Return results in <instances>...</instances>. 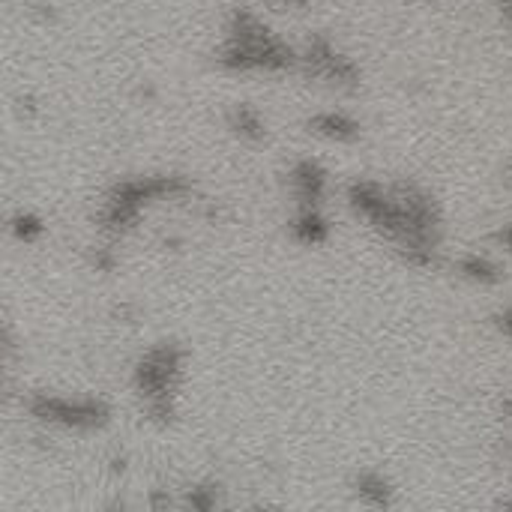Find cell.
Wrapping results in <instances>:
<instances>
[{
    "label": "cell",
    "instance_id": "obj_1",
    "mask_svg": "<svg viewBox=\"0 0 512 512\" xmlns=\"http://www.w3.org/2000/svg\"><path fill=\"white\" fill-rule=\"evenodd\" d=\"M297 60L300 54L270 33L252 12H237L231 18L228 36L219 48V63L231 72H285L297 66Z\"/></svg>",
    "mask_w": 512,
    "mask_h": 512
},
{
    "label": "cell",
    "instance_id": "obj_15",
    "mask_svg": "<svg viewBox=\"0 0 512 512\" xmlns=\"http://www.w3.org/2000/svg\"><path fill=\"white\" fill-rule=\"evenodd\" d=\"M501 243H504L507 249H512V222L504 228V231H501Z\"/></svg>",
    "mask_w": 512,
    "mask_h": 512
},
{
    "label": "cell",
    "instance_id": "obj_16",
    "mask_svg": "<svg viewBox=\"0 0 512 512\" xmlns=\"http://www.w3.org/2000/svg\"><path fill=\"white\" fill-rule=\"evenodd\" d=\"M504 414H507V417H510V420H512V393H510V396H507V402H504Z\"/></svg>",
    "mask_w": 512,
    "mask_h": 512
},
{
    "label": "cell",
    "instance_id": "obj_7",
    "mask_svg": "<svg viewBox=\"0 0 512 512\" xmlns=\"http://www.w3.org/2000/svg\"><path fill=\"white\" fill-rule=\"evenodd\" d=\"M291 234L303 246H321L330 237V225L321 216V207H297V216L291 219Z\"/></svg>",
    "mask_w": 512,
    "mask_h": 512
},
{
    "label": "cell",
    "instance_id": "obj_6",
    "mask_svg": "<svg viewBox=\"0 0 512 512\" xmlns=\"http://www.w3.org/2000/svg\"><path fill=\"white\" fill-rule=\"evenodd\" d=\"M309 132H315L324 141L351 144L363 135V126L345 111H321V114L309 117Z\"/></svg>",
    "mask_w": 512,
    "mask_h": 512
},
{
    "label": "cell",
    "instance_id": "obj_2",
    "mask_svg": "<svg viewBox=\"0 0 512 512\" xmlns=\"http://www.w3.org/2000/svg\"><path fill=\"white\" fill-rule=\"evenodd\" d=\"M183 360V348L159 342L138 360L132 372V387L144 402L147 420H153L156 426H168L177 417V387L183 375Z\"/></svg>",
    "mask_w": 512,
    "mask_h": 512
},
{
    "label": "cell",
    "instance_id": "obj_12",
    "mask_svg": "<svg viewBox=\"0 0 512 512\" xmlns=\"http://www.w3.org/2000/svg\"><path fill=\"white\" fill-rule=\"evenodd\" d=\"M186 507L201 512L219 507V492H216V486H192V489L186 492Z\"/></svg>",
    "mask_w": 512,
    "mask_h": 512
},
{
    "label": "cell",
    "instance_id": "obj_13",
    "mask_svg": "<svg viewBox=\"0 0 512 512\" xmlns=\"http://www.w3.org/2000/svg\"><path fill=\"white\" fill-rule=\"evenodd\" d=\"M495 324H498V330H501L507 339H512V309H504V312L495 318Z\"/></svg>",
    "mask_w": 512,
    "mask_h": 512
},
{
    "label": "cell",
    "instance_id": "obj_11",
    "mask_svg": "<svg viewBox=\"0 0 512 512\" xmlns=\"http://www.w3.org/2000/svg\"><path fill=\"white\" fill-rule=\"evenodd\" d=\"M9 228H12V234H15L21 243H36V240H42V234H45L42 219L33 216V213H15L12 222H9Z\"/></svg>",
    "mask_w": 512,
    "mask_h": 512
},
{
    "label": "cell",
    "instance_id": "obj_17",
    "mask_svg": "<svg viewBox=\"0 0 512 512\" xmlns=\"http://www.w3.org/2000/svg\"><path fill=\"white\" fill-rule=\"evenodd\" d=\"M510 174H512V168H510Z\"/></svg>",
    "mask_w": 512,
    "mask_h": 512
},
{
    "label": "cell",
    "instance_id": "obj_14",
    "mask_svg": "<svg viewBox=\"0 0 512 512\" xmlns=\"http://www.w3.org/2000/svg\"><path fill=\"white\" fill-rule=\"evenodd\" d=\"M498 6H501V15H504V21L512 27V0H498Z\"/></svg>",
    "mask_w": 512,
    "mask_h": 512
},
{
    "label": "cell",
    "instance_id": "obj_3",
    "mask_svg": "<svg viewBox=\"0 0 512 512\" xmlns=\"http://www.w3.org/2000/svg\"><path fill=\"white\" fill-rule=\"evenodd\" d=\"M27 411L33 420L48 423L63 432H99L111 423V405L93 396H51L33 393L27 399Z\"/></svg>",
    "mask_w": 512,
    "mask_h": 512
},
{
    "label": "cell",
    "instance_id": "obj_9",
    "mask_svg": "<svg viewBox=\"0 0 512 512\" xmlns=\"http://www.w3.org/2000/svg\"><path fill=\"white\" fill-rule=\"evenodd\" d=\"M459 276H465L468 282H477V285H498L504 279L501 267L489 255H465L459 261Z\"/></svg>",
    "mask_w": 512,
    "mask_h": 512
},
{
    "label": "cell",
    "instance_id": "obj_5",
    "mask_svg": "<svg viewBox=\"0 0 512 512\" xmlns=\"http://www.w3.org/2000/svg\"><path fill=\"white\" fill-rule=\"evenodd\" d=\"M291 192L297 198V207H321L327 195V171L315 159H303L288 174Z\"/></svg>",
    "mask_w": 512,
    "mask_h": 512
},
{
    "label": "cell",
    "instance_id": "obj_10",
    "mask_svg": "<svg viewBox=\"0 0 512 512\" xmlns=\"http://www.w3.org/2000/svg\"><path fill=\"white\" fill-rule=\"evenodd\" d=\"M231 129L243 138V141H264L267 138V123L264 117L249 108V105H237L231 111Z\"/></svg>",
    "mask_w": 512,
    "mask_h": 512
},
{
    "label": "cell",
    "instance_id": "obj_4",
    "mask_svg": "<svg viewBox=\"0 0 512 512\" xmlns=\"http://www.w3.org/2000/svg\"><path fill=\"white\" fill-rule=\"evenodd\" d=\"M297 66L309 78H324V81L339 84V87H357V81H360V69L354 66V60L342 57L327 39L309 42L306 51L300 54Z\"/></svg>",
    "mask_w": 512,
    "mask_h": 512
},
{
    "label": "cell",
    "instance_id": "obj_8",
    "mask_svg": "<svg viewBox=\"0 0 512 512\" xmlns=\"http://www.w3.org/2000/svg\"><path fill=\"white\" fill-rule=\"evenodd\" d=\"M357 495L366 507H375V510H384V507H393V483L381 474V471H363L357 477Z\"/></svg>",
    "mask_w": 512,
    "mask_h": 512
}]
</instances>
